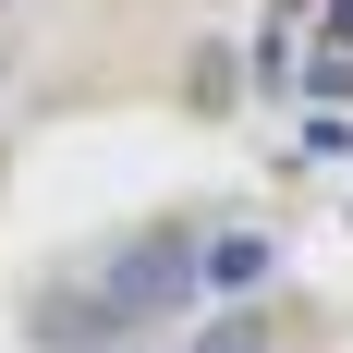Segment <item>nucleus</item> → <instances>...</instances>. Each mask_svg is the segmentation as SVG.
<instances>
[{
    "mask_svg": "<svg viewBox=\"0 0 353 353\" xmlns=\"http://www.w3.org/2000/svg\"><path fill=\"white\" fill-rule=\"evenodd\" d=\"M98 292H110V317H122V329L183 317V305H195V232H183V219H146L134 244L98 268Z\"/></svg>",
    "mask_w": 353,
    "mask_h": 353,
    "instance_id": "obj_1",
    "label": "nucleus"
},
{
    "mask_svg": "<svg viewBox=\"0 0 353 353\" xmlns=\"http://www.w3.org/2000/svg\"><path fill=\"white\" fill-rule=\"evenodd\" d=\"M25 329H37V353H122V317H110L98 281H49L25 305Z\"/></svg>",
    "mask_w": 353,
    "mask_h": 353,
    "instance_id": "obj_2",
    "label": "nucleus"
},
{
    "mask_svg": "<svg viewBox=\"0 0 353 353\" xmlns=\"http://www.w3.org/2000/svg\"><path fill=\"white\" fill-rule=\"evenodd\" d=\"M268 232H208V244H195V292H268Z\"/></svg>",
    "mask_w": 353,
    "mask_h": 353,
    "instance_id": "obj_3",
    "label": "nucleus"
},
{
    "mask_svg": "<svg viewBox=\"0 0 353 353\" xmlns=\"http://www.w3.org/2000/svg\"><path fill=\"white\" fill-rule=\"evenodd\" d=\"M195 353H268V317H256V305H232V317H219Z\"/></svg>",
    "mask_w": 353,
    "mask_h": 353,
    "instance_id": "obj_4",
    "label": "nucleus"
}]
</instances>
